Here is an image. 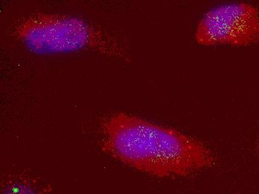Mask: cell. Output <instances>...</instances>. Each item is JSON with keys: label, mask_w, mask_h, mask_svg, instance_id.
<instances>
[{"label": "cell", "mask_w": 259, "mask_h": 194, "mask_svg": "<svg viewBox=\"0 0 259 194\" xmlns=\"http://www.w3.org/2000/svg\"><path fill=\"white\" fill-rule=\"evenodd\" d=\"M101 146L111 157L158 177L183 176L214 163L203 143L179 131L117 113L101 126Z\"/></svg>", "instance_id": "cell-1"}, {"label": "cell", "mask_w": 259, "mask_h": 194, "mask_svg": "<svg viewBox=\"0 0 259 194\" xmlns=\"http://www.w3.org/2000/svg\"><path fill=\"white\" fill-rule=\"evenodd\" d=\"M16 37L30 51L40 55L95 50L115 51L110 36L90 22L70 14L38 12L16 24Z\"/></svg>", "instance_id": "cell-2"}, {"label": "cell", "mask_w": 259, "mask_h": 194, "mask_svg": "<svg viewBox=\"0 0 259 194\" xmlns=\"http://www.w3.org/2000/svg\"><path fill=\"white\" fill-rule=\"evenodd\" d=\"M205 45L259 44V8L249 3H225L208 11L195 31Z\"/></svg>", "instance_id": "cell-3"}, {"label": "cell", "mask_w": 259, "mask_h": 194, "mask_svg": "<svg viewBox=\"0 0 259 194\" xmlns=\"http://www.w3.org/2000/svg\"><path fill=\"white\" fill-rule=\"evenodd\" d=\"M3 194H46L34 184L23 180H15L9 183Z\"/></svg>", "instance_id": "cell-4"}]
</instances>
